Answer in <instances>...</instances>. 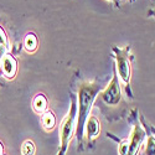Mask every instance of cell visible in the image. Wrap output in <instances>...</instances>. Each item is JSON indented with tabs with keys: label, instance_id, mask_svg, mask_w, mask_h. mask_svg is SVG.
Segmentation results:
<instances>
[{
	"label": "cell",
	"instance_id": "obj_1",
	"mask_svg": "<svg viewBox=\"0 0 155 155\" xmlns=\"http://www.w3.org/2000/svg\"><path fill=\"white\" fill-rule=\"evenodd\" d=\"M99 91H101V87L93 82H84L80 87V91H78L80 109H78V115H77V118H78V120H77V132H78V137L83 132V127L86 124L87 117L89 115V112L92 109V104H93V102H94Z\"/></svg>",
	"mask_w": 155,
	"mask_h": 155
},
{
	"label": "cell",
	"instance_id": "obj_2",
	"mask_svg": "<svg viewBox=\"0 0 155 155\" xmlns=\"http://www.w3.org/2000/svg\"><path fill=\"white\" fill-rule=\"evenodd\" d=\"M76 104L72 103V107L68 112V114L66 115V118L63 119L62 125H61V144H62V149L60 151L58 155H63L66 151V148L70 143V140L72 138L73 130H74V122H76Z\"/></svg>",
	"mask_w": 155,
	"mask_h": 155
},
{
	"label": "cell",
	"instance_id": "obj_3",
	"mask_svg": "<svg viewBox=\"0 0 155 155\" xmlns=\"http://www.w3.org/2000/svg\"><path fill=\"white\" fill-rule=\"evenodd\" d=\"M115 58H117V70H118L120 80L124 84H128L129 81H130V73H132L128 50L127 48L118 50L117 55H115Z\"/></svg>",
	"mask_w": 155,
	"mask_h": 155
},
{
	"label": "cell",
	"instance_id": "obj_4",
	"mask_svg": "<svg viewBox=\"0 0 155 155\" xmlns=\"http://www.w3.org/2000/svg\"><path fill=\"white\" fill-rule=\"evenodd\" d=\"M120 97H122V93H120V87H119V82H118V78L117 76H114L110 83L108 84V87L103 91L102 93V98L104 101L109 106H115L118 104L119 101H120Z\"/></svg>",
	"mask_w": 155,
	"mask_h": 155
},
{
	"label": "cell",
	"instance_id": "obj_5",
	"mask_svg": "<svg viewBox=\"0 0 155 155\" xmlns=\"http://www.w3.org/2000/svg\"><path fill=\"white\" fill-rule=\"evenodd\" d=\"M144 137H145V133L143 130V128H141L140 125H135L134 130H133L132 139H130V141H129V149H128L127 155H137L138 154V150H139L140 145L143 144Z\"/></svg>",
	"mask_w": 155,
	"mask_h": 155
},
{
	"label": "cell",
	"instance_id": "obj_6",
	"mask_svg": "<svg viewBox=\"0 0 155 155\" xmlns=\"http://www.w3.org/2000/svg\"><path fill=\"white\" fill-rule=\"evenodd\" d=\"M0 66H2V72L8 78H12L18 71V62L14 58V56H11L10 54H5L3 58L0 60Z\"/></svg>",
	"mask_w": 155,
	"mask_h": 155
},
{
	"label": "cell",
	"instance_id": "obj_7",
	"mask_svg": "<svg viewBox=\"0 0 155 155\" xmlns=\"http://www.w3.org/2000/svg\"><path fill=\"white\" fill-rule=\"evenodd\" d=\"M86 130H87L88 139H93L98 135V133L101 130V124L94 115H91V117L86 120Z\"/></svg>",
	"mask_w": 155,
	"mask_h": 155
},
{
	"label": "cell",
	"instance_id": "obj_8",
	"mask_svg": "<svg viewBox=\"0 0 155 155\" xmlns=\"http://www.w3.org/2000/svg\"><path fill=\"white\" fill-rule=\"evenodd\" d=\"M32 108L36 113L41 114L45 113L47 109V99L44 94H36V97L32 101Z\"/></svg>",
	"mask_w": 155,
	"mask_h": 155
},
{
	"label": "cell",
	"instance_id": "obj_9",
	"mask_svg": "<svg viewBox=\"0 0 155 155\" xmlns=\"http://www.w3.org/2000/svg\"><path fill=\"white\" fill-rule=\"evenodd\" d=\"M41 122H42V125H44V128L46 129V130H52V129L55 128V125H56V118H55L54 113L50 112V110L44 113Z\"/></svg>",
	"mask_w": 155,
	"mask_h": 155
},
{
	"label": "cell",
	"instance_id": "obj_10",
	"mask_svg": "<svg viewBox=\"0 0 155 155\" xmlns=\"http://www.w3.org/2000/svg\"><path fill=\"white\" fill-rule=\"evenodd\" d=\"M24 47L28 52H34L37 48V38L34 34H28L24 38Z\"/></svg>",
	"mask_w": 155,
	"mask_h": 155
},
{
	"label": "cell",
	"instance_id": "obj_11",
	"mask_svg": "<svg viewBox=\"0 0 155 155\" xmlns=\"http://www.w3.org/2000/svg\"><path fill=\"white\" fill-rule=\"evenodd\" d=\"M21 153H22V155H34L35 154V144L31 140L24 141V144L21 147Z\"/></svg>",
	"mask_w": 155,
	"mask_h": 155
},
{
	"label": "cell",
	"instance_id": "obj_12",
	"mask_svg": "<svg viewBox=\"0 0 155 155\" xmlns=\"http://www.w3.org/2000/svg\"><path fill=\"white\" fill-rule=\"evenodd\" d=\"M147 155H155V138L149 137L147 144Z\"/></svg>",
	"mask_w": 155,
	"mask_h": 155
},
{
	"label": "cell",
	"instance_id": "obj_13",
	"mask_svg": "<svg viewBox=\"0 0 155 155\" xmlns=\"http://www.w3.org/2000/svg\"><path fill=\"white\" fill-rule=\"evenodd\" d=\"M128 149H129V141H128V140L122 141L120 145H119V154H120V155H127Z\"/></svg>",
	"mask_w": 155,
	"mask_h": 155
},
{
	"label": "cell",
	"instance_id": "obj_14",
	"mask_svg": "<svg viewBox=\"0 0 155 155\" xmlns=\"http://www.w3.org/2000/svg\"><path fill=\"white\" fill-rule=\"evenodd\" d=\"M0 45H3L5 47H8V38L5 35V31L3 30V28L0 26Z\"/></svg>",
	"mask_w": 155,
	"mask_h": 155
},
{
	"label": "cell",
	"instance_id": "obj_15",
	"mask_svg": "<svg viewBox=\"0 0 155 155\" xmlns=\"http://www.w3.org/2000/svg\"><path fill=\"white\" fill-rule=\"evenodd\" d=\"M5 50H6V47H5V46L0 45V60H2V58H3V56L5 55Z\"/></svg>",
	"mask_w": 155,
	"mask_h": 155
},
{
	"label": "cell",
	"instance_id": "obj_16",
	"mask_svg": "<svg viewBox=\"0 0 155 155\" xmlns=\"http://www.w3.org/2000/svg\"><path fill=\"white\" fill-rule=\"evenodd\" d=\"M0 155H3V147H2V143H0Z\"/></svg>",
	"mask_w": 155,
	"mask_h": 155
},
{
	"label": "cell",
	"instance_id": "obj_17",
	"mask_svg": "<svg viewBox=\"0 0 155 155\" xmlns=\"http://www.w3.org/2000/svg\"><path fill=\"white\" fill-rule=\"evenodd\" d=\"M150 14H151V15H153V16L155 18V10H153V11H150Z\"/></svg>",
	"mask_w": 155,
	"mask_h": 155
},
{
	"label": "cell",
	"instance_id": "obj_18",
	"mask_svg": "<svg viewBox=\"0 0 155 155\" xmlns=\"http://www.w3.org/2000/svg\"><path fill=\"white\" fill-rule=\"evenodd\" d=\"M110 2H117V0H110Z\"/></svg>",
	"mask_w": 155,
	"mask_h": 155
}]
</instances>
